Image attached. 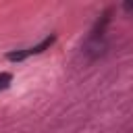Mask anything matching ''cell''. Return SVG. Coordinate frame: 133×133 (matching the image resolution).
Here are the masks:
<instances>
[{
	"label": "cell",
	"instance_id": "cell-1",
	"mask_svg": "<svg viewBox=\"0 0 133 133\" xmlns=\"http://www.w3.org/2000/svg\"><path fill=\"white\" fill-rule=\"evenodd\" d=\"M10 81H12L10 73H0V91H2V89H6V87L10 85Z\"/></svg>",
	"mask_w": 133,
	"mask_h": 133
},
{
	"label": "cell",
	"instance_id": "cell-2",
	"mask_svg": "<svg viewBox=\"0 0 133 133\" xmlns=\"http://www.w3.org/2000/svg\"><path fill=\"white\" fill-rule=\"evenodd\" d=\"M123 8H125V10L129 12V15H133V2H131V0H127V2L123 4Z\"/></svg>",
	"mask_w": 133,
	"mask_h": 133
}]
</instances>
